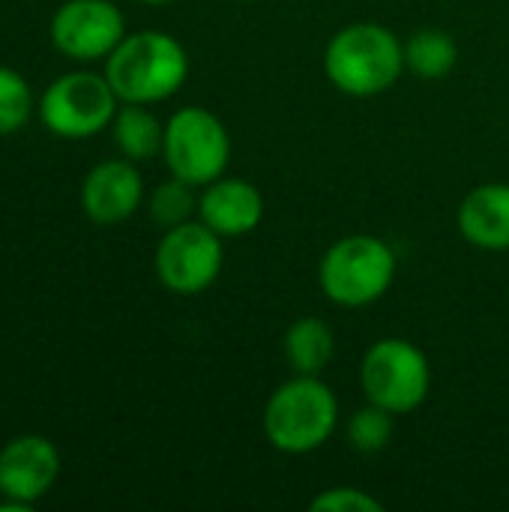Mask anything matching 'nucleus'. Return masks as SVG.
I'll use <instances>...</instances> for the list:
<instances>
[{
    "instance_id": "f257e3e1",
    "label": "nucleus",
    "mask_w": 509,
    "mask_h": 512,
    "mask_svg": "<svg viewBox=\"0 0 509 512\" xmlns=\"http://www.w3.org/2000/svg\"><path fill=\"white\" fill-rule=\"evenodd\" d=\"M405 72V42L378 21H354L336 30L324 48L327 81L354 99H372L396 87Z\"/></svg>"
},
{
    "instance_id": "f03ea898",
    "label": "nucleus",
    "mask_w": 509,
    "mask_h": 512,
    "mask_svg": "<svg viewBox=\"0 0 509 512\" xmlns=\"http://www.w3.org/2000/svg\"><path fill=\"white\" fill-rule=\"evenodd\" d=\"M105 78L120 102L153 105L177 96L189 78V54L165 30L126 33L105 57Z\"/></svg>"
},
{
    "instance_id": "7ed1b4c3",
    "label": "nucleus",
    "mask_w": 509,
    "mask_h": 512,
    "mask_svg": "<svg viewBox=\"0 0 509 512\" xmlns=\"http://www.w3.org/2000/svg\"><path fill=\"white\" fill-rule=\"evenodd\" d=\"M264 438L285 456L321 450L339 429V399L321 375H297L282 381L264 405Z\"/></svg>"
},
{
    "instance_id": "20e7f679",
    "label": "nucleus",
    "mask_w": 509,
    "mask_h": 512,
    "mask_svg": "<svg viewBox=\"0 0 509 512\" xmlns=\"http://www.w3.org/2000/svg\"><path fill=\"white\" fill-rule=\"evenodd\" d=\"M399 258L375 234H348L336 240L318 267V285L333 306L366 309L387 297L396 282Z\"/></svg>"
},
{
    "instance_id": "39448f33",
    "label": "nucleus",
    "mask_w": 509,
    "mask_h": 512,
    "mask_svg": "<svg viewBox=\"0 0 509 512\" xmlns=\"http://www.w3.org/2000/svg\"><path fill=\"white\" fill-rule=\"evenodd\" d=\"M360 387L366 402L390 411L393 417L417 411L432 390V366L420 345L411 339H378L360 363Z\"/></svg>"
},
{
    "instance_id": "423d86ee",
    "label": "nucleus",
    "mask_w": 509,
    "mask_h": 512,
    "mask_svg": "<svg viewBox=\"0 0 509 512\" xmlns=\"http://www.w3.org/2000/svg\"><path fill=\"white\" fill-rule=\"evenodd\" d=\"M162 159L171 177L201 189L228 171L231 135L210 108L183 105L165 120Z\"/></svg>"
},
{
    "instance_id": "0eeeda50",
    "label": "nucleus",
    "mask_w": 509,
    "mask_h": 512,
    "mask_svg": "<svg viewBox=\"0 0 509 512\" xmlns=\"http://www.w3.org/2000/svg\"><path fill=\"white\" fill-rule=\"evenodd\" d=\"M117 108L120 99L108 84L105 72L99 75L87 69H75L54 78L39 99V117L45 129L66 141H84L105 132Z\"/></svg>"
},
{
    "instance_id": "6e6552de",
    "label": "nucleus",
    "mask_w": 509,
    "mask_h": 512,
    "mask_svg": "<svg viewBox=\"0 0 509 512\" xmlns=\"http://www.w3.org/2000/svg\"><path fill=\"white\" fill-rule=\"evenodd\" d=\"M222 264H225L222 237L213 228H207L201 219H189L183 225L165 228L153 255L159 282L183 297L207 291L219 279Z\"/></svg>"
},
{
    "instance_id": "1a4fd4ad",
    "label": "nucleus",
    "mask_w": 509,
    "mask_h": 512,
    "mask_svg": "<svg viewBox=\"0 0 509 512\" xmlns=\"http://www.w3.org/2000/svg\"><path fill=\"white\" fill-rule=\"evenodd\" d=\"M51 45L75 60H105L126 36V18L111 0H69L63 3L48 27Z\"/></svg>"
},
{
    "instance_id": "9d476101",
    "label": "nucleus",
    "mask_w": 509,
    "mask_h": 512,
    "mask_svg": "<svg viewBox=\"0 0 509 512\" xmlns=\"http://www.w3.org/2000/svg\"><path fill=\"white\" fill-rule=\"evenodd\" d=\"M144 204V177L138 162L120 156L93 165L81 183V210L93 225H120Z\"/></svg>"
},
{
    "instance_id": "9b49d317",
    "label": "nucleus",
    "mask_w": 509,
    "mask_h": 512,
    "mask_svg": "<svg viewBox=\"0 0 509 512\" xmlns=\"http://www.w3.org/2000/svg\"><path fill=\"white\" fill-rule=\"evenodd\" d=\"M60 477V453L42 435H21L0 450V495L33 507Z\"/></svg>"
},
{
    "instance_id": "f8f14e48",
    "label": "nucleus",
    "mask_w": 509,
    "mask_h": 512,
    "mask_svg": "<svg viewBox=\"0 0 509 512\" xmlns=\"http://www.w3.org/2000/svg\"><path fill=\"white\" fill-rule=\"evenodd\" d=\"M264 195L255 183L243 177H216L213 183L201 186L198 195V219L213 228L222 240L225 237H246L264 219Z\"/></svg>"
},
{
    "instance_id": "ddd939ff",
    "label": "nucleus",
    "mask_w": 509,
    "mask_h": 512,
    "mask_svg": "<svg viewBox=\"0 0 509 512\" xmlns=\"http://www.w3.org/2000/svg\"><path fill=\"white\" fill-rule=\"evenodd\" d=\"M459 234L483 252H509V183L474 186L456 210Z\"/></svg>"
},
{
    "instance_id": "4468645a",
    "label": "nucleus",
    "mask_w": 509,
    "mask_h": 512,
    "mask_svg": "<svg viewBox=\"0 0 509 512\" xmlns=\"http://www.w3.org/2000/svg\"><path fill=\"white\" fill-rule=\"evenodd\" d=\"M282 354L297 375H324L336 357V333L324 318H297L282 339Z\"/></svg>"
},
{
    "instance_id": "2eb2a0df",
    "label": "nucleus",
    "mask_w": 509,
    "mask_h": 512,
    "mask_svg": "<svg viewBox=\"0 0 509 512\" xmlns=\"http://www.w3.org/2000/svg\"><path fill=\"white\" fill-rule=\"evenodd\" d=\"M111 135L117 150L132 159V162H147L153 156H162V138H165V123L147 108L135 102H120L114 120H111Z\"/></svg>"
},
{
    "instance_id": "dca6fc26",
    "label": "nucleus",
    "mask_w": 509,
    "mask_h": 512,
    "mask_svg": "<svg viewBox=\"0 0 509 512\" xmlns=\"http://www.w3.org/2000/svg\"><path fill=\"white\" fill-rule=\"evenodd\" d=\"M459 66V42L441 27H420L405 39V69L417 78L441 81Z\"/></svg>"
},
{
    "instance_id": "f3484780",
    "label": "nucleus",
    "mask_w": 509,
    "mask_h": 512,
    "mask_svg": "<svg viewBox=\"0 0 509 512\" xmlns=\"http://www.w3.org/2000/svg\"><path fill=\"white\" fill-rule=\"evenodd\" d=\"M198 186L180 180V177H171L165 183H159L150 198H147V213L150 219L165 231V228H174V225H183L189 219L198 216V195H195Z\"/></svg>"
},
{
    "instance_id": "a211bd4d",
    "label": "nucleus",
    "mask_w": 509,
    "mask_h": 512,
    "mask_svg": "<svg viewBox=\"0 0 509 512\" xmlns=\"http://www.w3.org/2000/svg\"><path fill=\"white\" fill-rule=\"evenodd\" d=\"M345 441L354 453H363V456H375V453L387 450L393 441V414L366 402L363 408H357L348 417Z\"/></svg>"
},
{
    "instance_id": "6ab92c4d",
    "label": "nucleus",
    "mask_w": 509,
    "mask_h": 512,
    "mask_svg": "<svg viewBox=\"0 0 509 512\" xmlns=\"http://www.w3.org/2000/svg\"><path fill=\"white\" fill-rule=\"evenodd\" d=\"M33 114V90L27 78L9 66H0V138L15 135Z\"/></svg>"
},
{
    "instance_id": "aec40b11",
    "label": "nucleus",
    "mask_w": 509,
    "mask_h": 512,
    "mask_svg": "<svg viewBox=\"0 0 509 512\" xmlns=\"http://www.w3.org/2000/svg\"><path fill=\"white\" fill-rule=\"evenodd\" d=\"M309 510L315 512H384V504L357 489V486H333V489H324L321 495H315L309 501Z\"/></svg>"
},
{
    "instance_id": "412c9836",
    "label": "nucleus",
    "mask_w": 509,
    "mask_h": 512,
    "mask_svg": "<svg viewBox=\"0 0 509 512\" xmlns=\"http://www.w3.org/2000/svg\"><path fill=\"white\" fill-rule=\"evenodd\" d=\"M138 3H147V6H165V3H174V0H138Z\"/></svg>"
},
{
    "instance_id": "4be33fe9",
    "label": "nucleus",
    "mask_w": 509,
    "mask_h": 512,
    "mask_svg": "<svg viewBox=\"0 0 509 512\" xmlns=\"http://www.w3.org/2000/svg\"><path fill=\"white\" fill-rule=\"evenodd\" d=\"M234 3H249V0H234Z\"/></svg>"
}]
</instances>
